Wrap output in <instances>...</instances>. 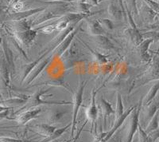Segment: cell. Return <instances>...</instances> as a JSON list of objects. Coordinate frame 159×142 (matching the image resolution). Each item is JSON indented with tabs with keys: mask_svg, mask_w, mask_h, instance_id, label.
Here are the masks:
<instances>
[{
	"mask_svg": "<svg viewBox=\"0 0 159 142\" xmlns=\"http://www.w3.org/2000/svg\"><path fill=\"white\" fill-rule=\"evenodd\" d=\"M99 23L101 24L103 29H107V30H112L113 29V23H112L111 19H99L98 20Z\"/></svg>",
	"mask_w": 159,
	"mask_h": 142,
	"instance_id": "obj_28",
	"label": "cell"
},
{
	"mask_svg": "<svg viewBox=\"0 0 159 142\" xmlns=\"http://www.w3.org/2000/svg\"><path fill=\"white\" fill-rule=\"evenodd\" d=\"M100 106H101L102 115H103V129L106 130L107 129V118L110 117L112 114H116V111L112 109L110 102H107L103 97H102L100 98Z\"/></svg>",
	"mask_w": 159,
	"mask_h": 142,
	"instance_id": "obj_10",
	"label": "cell"
},
{
	"mask_svg": "<svg viewBox=\"0 0 159 142\" xmlns=\"http://www.w3.org/2000/svg\"><path fill=\"white\" fill-rule=\"evenodd\" d=\"M80 26L81 25L77 26H76V27L75 28V29L73 30V31H72V32H71L67 37H66V38H65V39L61 42V45L57 48L56 51H55V55H56L57 57L61 58V57L64 54V53H65V51L67 50L68 48L70 46L71 43H72L74 37L76 36V33L79 31L80 28Z\"/></svg>",
	"mask_w": 159,
	"mask_h": 142,
	"instance_id": "obj_7",
	"label": "cell"
},
{
	"mask_svg": "<svg viewBox=\"0 0 159 142\" xmlns=\"http://www.w3.org/2000/svg\"><path fill=\"white\" fill-rule=\"evenodd\" d=\"M70 126H72V121H71L69 125H67L66 126H65V127L56 130V131L52 133L50 137H45L44 140H42V141H40V142H50V141H52V140H57V139L59 138V137H61V135L63 134V133H65V132L66 131V130H67L69 127H70Z\"/></svg>",
	"mask_w": 159,
	"mask_h": 142,
	"instance_id": "obj_19",
	"label": "cell"
},
{
	"mask_svg": "<svg viewBox=\"0 0 159 142\" xmlns=\"http://www.w3.org/2000/svg\"><path fill=\"white\" fill-rule=\"evenodd\" d=\"M42 109L39 106L36 108H33V109H28L27 111L21 113L19 115V117H18V119H17V121L21 124L25 125L32 119L37 118L39 116L40 113H42Z\"/></svg>",
	"mask_w": 159,
	"mask_h": 142,
	"instance_id": "obj_8",
	"label": "cell"
},
{
	"mask_svg": "<svg viewBox=\"0 0 159 142\" xmlns=\"http://www.w3.org/2000/svg\"><path fill=\"white\" fill-rule=\"evenodd\" d=\"M88 23V31L89 34H91L93 36H97V35H104L105 30L102 26V25L99 23L98 20L95 19H91L87 22Z\"/></svg>",
	"mask_w": 159,
	"mask_h": 142,
	"instance_id": "obj_14",
	"label": "cell"
},
{
	"mask_svg": "<svg viewBox=\"0 0 159 142\" xmlns=\"http://www.w3.org/2000/svg\"><path fill=\"white\" fill-rule=\"evenodd\" d=\"M0 142H23L22 140L7 138V137H0Z\"/></svg>",
	"mask_w": 159,
	"mask_h": 142,
	"instance_id": "obj_32",
	"label": "cell"
},
{
	"mask_svg": "<svg viewBox=\"0 0 159 142\" xmlns=\"http://www.w3.org/2000/svg\"><path fill=\"white\" fill-rule=\"evenodd\" d=\"M157 142H159V140H158V141H157Z\"/></svg>",
	"mask_w": 159,
	"mask_h": 142,
	"instance_id": "obj_37",
	"label": "cell"
},
{
	"mask_svg": "<svg viewBox=\"0 0 159 142\" xmlns=\"http://www.w3.org/2000/svg\"><path fill=\"white\" fill-rule=\"evenodd\" d=\"M157 129H158V113H155L154 117H152L145 131L147 133H150L157 130Z\"/></svg>",
	"mask_w": 159,
	"mask_h": 142,
	"instance_id": "obj_24",
	"label": "cell"
},
{
	"mask_svg": "<svg viewBox=\"0 0 159 142\" xmlns=\"http://www.w3.org/2000/svg\"><path fill=\"white\" fill-rule=\"evenodd\" d=\"M108 14L111 20L120 21L123 18V14L124 13L123 11H122L120 7H118L114 3H111L108 6Z\"/></svg>",
	"mask_w": 159,
	"mask_h": 142,
	"instance_id": "obj_15",
	"label": "cell"
},
{
	"mask_svg": "<svg viewBox=\"0 0 159 142\" xmlns=\"http://www.w3.org/2000/svg\"><path fill=\"white\" fill-rule=\"evenodd\" d=\"M158 89H159V83H157V85L154 86L153 87L151 88V89H150V92L147 93V96L145 97L144 100H143V105H147V106L150 105V103L151 102V101L154 99V96H155L156 93H157Z\"/></svg>",
	"mask_w": 159,
	"mask_h": 142,
	"instance_id": "obj_25",
	"label": "cell"
},
{
	"mask_svg": "<svg viewBox=\"0 0 159 142\" xmlns=\"http://www.w3.org/2000/svg\"><path fill=\"white\" fill-rule=\"evenodd\" d=\"M131 6H132V8L134 9V13H135L136 15H138L137 7H136V0H131Z\"/></svg>",
	"mask_w": 159,
	"mask_h": 142,
	"instance_id": "obj_33",
	"label": "cell"
},
{
	"mask_svg": "<svg viewBox=\"0 0 159 142\" xmlns=\"http://www.w3.org/2000/svg\"><path fill=\"white\" fill-rule=\"evenodd\" d=\"M40 85H45V86H50V87L52 86H55V87H62L64 89H65L66 90L70 92L71 93H74V91L72 90V88L70 87L69 84L65 82L64 78L62 77H60V78H57L50 79L49 81H46L45 82H42Z\"/></svg>",
	"mask_w": 159,
	"mask_h": 142,
	"instance_id": "obj_13",
	"label": "cell"
},
{
	"mask_svg": "<svg viewBox=\"0 0 159 142\" xmlns=\"http://www.w3.org/2000/svg\"><path fill=\"white\" fill-rule=\"evenodd\" d=\"M50 142H61V141H58V140H52V141H50Z\"/></svg>",
	"mask_w": 159,
	"mask_h": 142,
	"instance_id": "obj_35",
	"label": "cell"
},
{
	"mask_svg": "<svg viewBox=\"0 0 159 142\" xmlns=\"http://www.w3.org/2000/svg\"><path fill=\"white\" fill-rule=\"evenodd\" d=\"M63 55L66 56V59H68V61L72 60H77L78 59L80 58V56L82 55V54L80 53V49L77 47V46L76 45V43H73L72 45H70L69 48L67 49V50L65 51ZM62 55V56H63Z\"/></svg>",
	"mask_w": 159,
	"mask_h": 142,
	"instance_id": "obj_16",
	"label": "cell"
},
{
	"mask_svg": "<svg viewBox=\"0 0 159 142\" xmlns=\"http://www.w3.org/2000/svg\"><path fill=\"white\" fill-rule=\"evenodd\" d=\"M157 106L156 105H152V106H149V108L147 109V113L145 114V121H148L150 118L154 117L155 113L157 112Z\"/></svg>",
	"mask_w": 159,
	"mask_h": 142,
	"instance_id": "obj_27",
	"label": "cell"
},
{
	"mask_svg": "<svg viewBox=\"0 0 159 142\" xmlns=\"http://www.w3.org/2000/svg\"><path fill=\"white\" fill-rule=\"evenodd\" d=\"M141 104H139V106H135L134 110L130 113L128 117L127 118V125H126V130H125V136L123 138V141L120 142H132L134 135L137 132L138 128H139V117L140 109H141Z\"/></svg>",
	"mask_w": 159,
	"mask_h": 142,
	"instance_id": "obj_2",
	"label": "cell"
},
{
	"mask_svg": "<svg viewBox=\"0 0 159 142\" xmlns=\"http://www.w3.org/2000/svg\"><path fill=\"white\" fill-rule=\"evenodd\" d=\"M94 42L99 47L106 50H117L114 44L112 43L111 41L107 38L104 35H97L94 36Z\"/></svg>",
	"mask_w": 159,
	"mask_h": 142,
	"instance_id": "obj_12",
	"label": "cell"
},
{
	"mask_svg": "<svg viewBox=\"0 0 159 142\" xmlns=\"http://www.w3.org/2000/svg\"><path fill=\"white\" fill-rule=\"evenodd\" d=\"M34 131L41 136L49 137L56 131V127L49 123H41V124L35 125Z\"/></svg>",
	"mask_w": 159,
	"mask_h": 142,
	"instance_id": "obj_11",
	"label": "cell"
},
{
	"mask_svg": "<svg viewBox=\"0 0 159 142\" xmlns=\"http://www.w3.org/2000/svg\"><path fill=\"white\" fill-rule=\"evenodd\" d=\"M124 106L123 105V100H122L121 94L118 93L117 94V106H116V117L118 118L120 116L124 113Z\"/></svg>",
	"mask_w": 159,
	"mask_h": 142,
	"instance_id": "obj_26",
	"label": "cell"
},
{
	"mask_svg": "<svg viewBox=\"0 0 159 142\" xmlns=\"http://www.w3.org/2000/svg\"><path fill=\"white\" fill-rule=\"evenodd\" d=\"M51 89V87L49 89H41L36 92L35 93L30 97L29 100L27 101L25 106L22 109H30L33 108H36L42 105H72V103L70 102H65V101H45L42 99V96L47 93Z\"/></svg>",
	"mask_w": 159,
	"mask_h": 142,
	"instance_id": "obj_1",
	"label": "cell"
},
{
	"mask_svg": "<svg viewBox=\"0 0 159 142\" xmlns=\"http://www.w3.org/2000/svg\"><path fill=\"white\" fill-rule=\"evenodd\" d=\"M111 142H120V141H119V140H116H116H112Z\"/></svg>",
	"mask_w": 159,
	"mask_h": 142,
	"instance_id": "obj_36",
	"label": "cell"
},
{
	"mask_svg": "<svg viewBox=\"0 0 159 142\" xmlns=\"http://www.w3.org/2000/svg\"><path fill=\"white\" fill-rule=\"evenodd\" d=\"M54 55H55V52H52V53H51L50 54L48 55L47 57H45V59H42V60L38 63V66H37L34 69H33L32 72L30 73V76L28 77L27 81H26V82H25L26 85H30V84L34 80V79L36 78L37 77H38L40 73H42V71L45 69V68L49 65V62H50L51 60H52V58L54 56Z\"/></svg>",
	"mask_w": 159,
	"mask_h": 142,
	"instance_id": "obj_4",
	"label": "cell"
},
{
	"mask_svg": "<svg viewBox=\"0 0 159 142\" xmlns=\"http://www.w3.org/2000/svg\"><path fill=\"white\" fill-rule=\"evenodd\" d=\"M119 7L122 8V10L123 11V0H119Z\"/></svg>",
	"mask_w": 159,
	"mask_h": 142,
	"instance_id": "obj_34",
	"label": "cell"
},
{
	"mask_svg": "<svg viewBox=\"0 0 159 142\" xmlns=\"http://www.w3.org/2000/svg\"><path fill=\"white\" fill-rule=\"evenodd\" d=\"M56 29V25H50V26H46L45 27H43L42 29V31H43L44 33L45 34H51L52 31Z\"/></svg>",
	"mask_w": 159,
	"mask_h": 142,
	"instance_id": "obj_30",
	"label": "cell"
},
{
	"mask_svg": "<svg viewBox=\"0 0 159 142\" xmlns=\"http://www.w3.org/2000/svg\"><path fill=\"white\" fill-rule=\"evenodd\" d=\"M88 83V81H81L80 82L79 86L77 87V90L76 93H73V114H72V129H71V137H74V133L76 130V119H77V115L79 113V109L82 105L83 102V94L84 91V88L86 86V84Z\"/></svg>",
	"mask_w": 159,
	"mask_h": 142,
	"instance_id": "obj_3",
	"label": "cell"
},
{
	"mask_svg": "<svg viewBox=\"0 0 159 142\" xmlns=\"http://www.w3.org/2000/svg\"><path fill=\"white\" fill-rule=\"evenodd\" d=\"M97 90L93 89L92 94V101H91V104L88 109L86 110V117H87V120L89 121L92 122V127H95L94 130L95 132L96 131V121L97 120L98 117V108L96 106V96Z\"/></svg>",
	"mask_w": 159,
	"mask_h": 142,
	"instance_id": "obj_5",
	"label": "cell"
},
{
	"mask_svg": "<svg viewBox=\"0 0 159 142\" xmlns=\"http://www.w3.org/2000/svg\"><path fill=\"white\" fill-rule=\"evenodd\" d=\"M83 42V44H84L85 46H87L88 49L89 50V51H90L91 53L93 54V56H94V58L96 59V61L98 62V64L99 65H104V64H106L107 62V58L105 55L103 54H101L99 53H97V52H96V51H94L92 49H91L90 47H89V45H87V44L85 43V42Z\"/></svg>",
	"mask_w": 159,
	"mask_h": 142,
	"instance_id": "obj_23",
	"label": "cell"
},
{
	"mask_svg": "<svg viewBox=\"0 0 159 142\" xmlns=\"http://www.w3.org/2000/svg\"><path fill=\"white\" fill-rule=\"evenodd\" d=\"M65 114V112H59V111H50L48 113L47 121L49 124L52 125L55 123H57L61 121V119L64 117Z\"/></svg>",
	"mask_w": 159,
	"mask_h": 142,
	"instance_id": "obj_21",
	"label": "cell"
},
{
	"mask_svg": "<svg viewBox=\"0 0 159 142\" xmlns=\"http://www.w3.org/2000/svg\"><path fill=\"white\" fill-rule=\"evenodd\" d=\"M3 49L4 52H5L6 58H7V62L8 64V67L11 69V72L14 73V71H15V63H14V59H13V54L6 42H4Z\"/></svg>",
	"mask_w": 159,
	"mask_h": 142,
	"instance_id": "obj_22",
	"label": "cell"
},
{
	"mask_svg": "<svg viewBox=\"0 0 159 142\" xmlns=\"http://www.w3.org/2000/svg\"><path fill=\"white\" fill-rule=\"evenodd\" d=\"M45 10V8L38 7V8H35V9H31V10H29V11H23V12L16 13L15 15H13L12 18L15 21L23 20V19H25V18H28V17H30V16H31V15L42 12V11H44Z\"/></svg>",
	"mask_w": 159,
	"mask_h": 142,
	"instance_id": "obj_17",
	"label": "cell"
},
{
	"mask_svg": "<svg viewBox=\"0 0 159 142\" xmlns=\"http://www.w3.org/2000/svg\"><path fill=\"white\" fill-rule=\"evenodd\" d=\"M61 17L59 12L57 11H51L45 10V12L41 13L33 21L32 26H39L47 21L51 20V19H55V18H59Z\"/></svg>",
	"mask_w": 159,
	"mask_h": 142,
	"instance_id": "obj_9",
	"label": "cell"
},
{
	"mask_svg": "<svg viewBox=\"0 0 159 142\" xmlns=\"http://www.w3.org/2000/svg\"><path fill=\"white\" fill-rule=\"evenodd\" d=\"M134 107L129 108L128 109H127V110L124 112V113H123L122 116H120V117L116 119V122H115V124L114 125H113V127H112V129L111 130V131L109 132V133H106V136L102 139L101 142H107V140L112 137V135L114 134V133L119 130V127L126 121V120H127V118L128 117V116L130 114V113L134 110Z\"/></svg>",
	"mask_w": 159,
	"mask_h": 142,
	"instance_id": "obj_6",
	"label": "cell"
},
{
	"mask_svg": "<svg viewBox=\"0 0 159 142\" xmlns=\"http://www.w3.org/2000/svg\"><path fill=\"white\" fill-rule=\"evenodd\" d=\"M69 26V22H65L64 20H61L58 18V22L56 24V30L59 31H65Z\"/></svg>",
	"mask_w": 159,
	"mask_h": 142,
	"instance_id": "obj_29",
	"label": "cell"
},
{
	"mask_svg": "<svg viewBox=\"0 0 159 142\" xmlns=\"http://www.w3.org/2000/svg\"><path fill=\"white\" fill-rule=\"evenodd\" d=\"M144 1L150 6L152 9L155 10V11H159V5L157 2H154V1H152V0H144Z\"/></svg>",
	"mask_w": 159,
	"mask_h": 142,
	"instance_id": "obj_31",
	"label": "cell"
},
{
	"mask_svg": "<svg viewBox=\"0 0 159 142\" xmlns=\"http://www.w3.org/2000/svg\"><path fill=\"white\" fill-rule=\"evenodd\" d=\"M37 36V31L36 30H29V31H24L20 33V38L22 39L24 44H30L34 41Z\"/></svg>",
	"mask_w": 159,
	"mask_h": 142,
	"instance_id": "obj_18",
	"label": "cell"
},
{
	"mask_svg": "<svg viewBox=\"0 0 159 142\" xmlns=\"http://www.w3.org/2000/svg\"><path fill=\"white\" fill-rule=\"evenodd\" d=\"M153 42V39H147L145 40L144 42H141L139 45V50L140 52V56L142 59L144 61H147L149 58V55L147 54V50H148L150 44Z\"/></svg>",
	"mask_w": 159,
	"mask_h": 142,
	"instance_id": "obj_20",
	"label": "cell"
}]
</instances>
